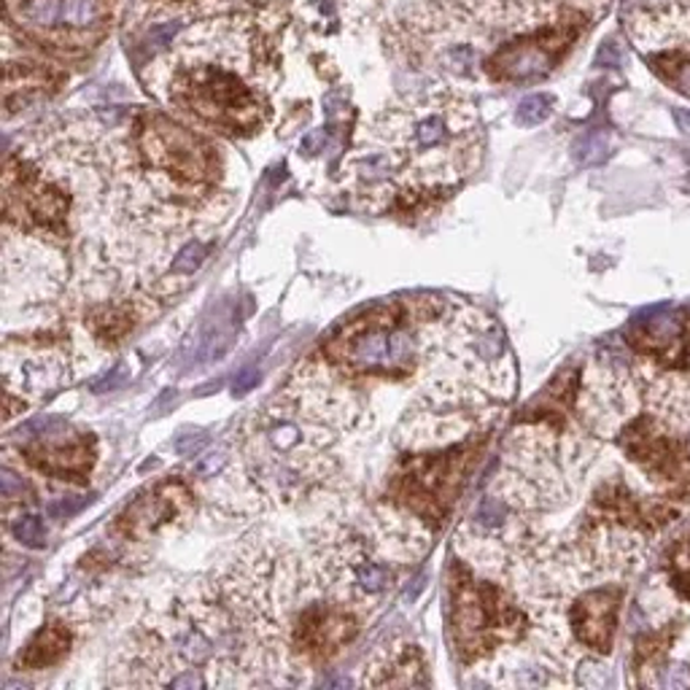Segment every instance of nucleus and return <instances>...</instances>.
Instances as JSON below:
<instances>
[{"mask_svg":"<svg viewBox=\"0 0 690 690\" xmlns=\"http://www.w3.org/2000/svg\"><path fill=\"white\" fill-rule=\"evenodd\" d=\"M0 483H3L5 502H11V499H22L25 493H30L25 480H22L16 472H11V469H3V475H0Z\"/></svg>","mask_w":690,"mask_h":690,"instance_id":"27","label":"nucleus"},{"mask_svg":"<svg viewBox=\"0 0 690 690\" xmlns=\"http://www.w3.org/2000/svg\"><path fill=\"white\" fill-rule=\"evenodd\" d=\"M208 254H211V243L205 241H189L187 246L181 248V252L176 254L170 261V276L172 278H187V276H194V272L200 270L202 261L208 259Z\"/></svg>","mask_w":690,"mask_h":690,"instance_id":"23","label":"nucleus"},{"mask_svg":"<svg viewBox=\"0 0 690 690\" xmlns=\"http://www.w3.org/2000/svg\"><path fill=\"white\" fill-rule=\"evenodd\" d=\"M597 454V437L577 419L521 421L508 439L493 493L518 515L553 513L580 493Z\"/></svg>","mask_w":690,"mask_h":690,"instance_id":"5","label":"nucleus"},{"mask_svg":"<svg viewBox=\"0 0 690 690\" xmlns=\"http://www.w3.org/2000/svg\"><path fill=\"white\" fill-rule=\"evenodd\" d=\"M168 3H183V0H168Z\"/></svg>","mask_w":690,"mask_h":690,"instance_id":"33","label":"nucleus"},{"mask_svg":"<svg viewBox=\"0 0 690 690\" xmlns=\"http://www.w3.org/2000/svg\"><path fill=\"white\" fill-rule=\"evenodd\" d=\"M626 602V582L604 580L580 588L561 602L564 634L575 658H604L615 647L621 610Z\"/></svg>","mask_w":690,"mask_h":690,"instance_id":"12","label":"nucleus"},{"mask_svg":"<svg viewBox=\"0 0 690 690\" xmlns=\"http://www.w3.org/2000/svg\"><path fill=\"white\" fill-rule=\"evenodd\" d=\"M70 341L63 326L35 330L30 335L5 337L3 367L5 394L44 400L63 389L74 375Z\"/></svg>","mask_w":690,"mask_h":690,"instance_id":"10","label":"nucleus"},{"mask_svg":"<svg viewBox=\"0 0 690 690\" xmlns=\"http://www.w3.org/2000/svg\"><path fill=\"white\" fill-rule=\"evenodd\" d=\"M450 645L461 664L497 661L532 636V615L508 580L456 558L450 567Z\"/></svg>","mask_w":690,"mask_h":690,"instance_id":"6","label":"nucleus"},{"mask_svg":"<svg viewBox=\"0 0 690 690\" xmlns=\"http://www.w3.org/2000/svg\"><path fill=\"white\" fill-rule=\"evenodd\" d=\"M626 27L642 55L690 52V0H632Z\"/></svg>","mask_w":690,"mask_h":690,"instance_id":"16","label":"nucleus"},{"mask_svg":"<svg viewBox=\"0 0 690 690\" xmlns=\"http://www.w3.org/2000/svg\"><path fill=\"white\" fill-rule=\"evenodd\" d=\"M483 437L486 434L475 432L456 443L404 448L389 480L386 510L426 532H437L459 497L469 464L478 456Z\"/></svg>","mask_w":690,"mask_h":690,"instance_id":"7","label":"nucleus"},{"mask_svg":"<svg viewBox=\"0 0 690 690\" xmlns=\"http://www.w3.org/2000/svg\"><path fill=\"white\" fill-rule=\"evenodd\" d=\"M59 434V432H55ZM49 437L35 439L22 450V459L35 472H44L49 478L70 480V483H85L98 461V439L89 432H70L68 439Z\"/></svg>","mask_w":690,"mask_h":690,"instance_id":"18","label":"nucleus"},{"mask_svg":"<svg viewBox=\"0 0 690 690\" xmlns=\"http://www.w3.org/2000/svg\"><path fill=\"white\" fill-rule=\"evenodd\" d=\"M489 41L491 30L480 25L464 0H426L404 11L391 30V44L413 68L456 76L472 74L478 65L483 68Z\"/></svg>","mask_w":690,"mask_h":690,"instance_id":"8","label":"nucleus"},{"mask_svg":"<svg viewBox=\"0 0 690 690\" xmlns=\"http://www.w3.org/2000/svg\"><path fill=\"white\" fill-rule=\"evenodd\" d=\"M480 25L493 33H534L567 20H593L606 0H464Z\"/></svg>","mask_w":690,"mask_h":690,"instance_id":"14","label":"nucleus"},{"mask_svg":"<svg viewBox=\"0 0 690 690\" xmlns=\"http://www.w3.org/2000/svg\"><path fill=\"white\" fill-rule=\"evenodd\" d=\"M59 85V74L52 68H44V63H14L11 57H5V114H14L16 105H25L30 100L46 98L49 92H55Z\"/></svg>","mask_w":690,"mask_h":690,"instance_id":"20","label":"nucleus"},{"mask_svg":"<svg viewBox=\"0 0 690 690\" xmlns=\"http://www.w3.org/2000/svg\"><path fill=\"white\" fill-rule=\"evenodd\" d=\"M278 63L257 16H222L189 27L146 76L165 103L216 133L248 138L270 116Z\"/></svg>","mask_w":690,"mask_h":690,"instance_id":"1","label":"nucleus"},{"mask_svg":"<svg viewBox=\"0 0 690 690\" xmlns=\"http://www.w3.org/2000/svg\"><path fill=\"white\" fill-rule=\"evenodd\" d=\"M553 109H556V98H553V94L545 92L528 94V98H523L521 105H518L515 119L523 127H537V124H543L545 119L553 114Z\"/></svg>","mask_w":690,"mask_h":690,"instance_id":"24","label":"nucleus"},{"mask_svg":"<svg viewBox=\"0 0 690 690\" xmlns=\"http://www.w3.org/2000/svg\"><path fill=\"white\" fill-rule=\"evenodd\" d=\"M194 513V491L187 480L168 478L154 483L152 489L141 491L127 508L122 510L114 523V532L124 539L146 543L159 532L178 526Z\"/></svg>","mask_w":690,"mask_h":690,"instance_id":"15","label":"nucleus"},{"mask_svg":"<svg viewBox=\"0 0 690 690\" xmlns=\"http://www.w3.org/2000/svg\"><path fill=\"white\" fill-rule=\"evenodd\" d=\"M580 154H577V159H580L582 165H593V163H602L604 159V138H586L580 146Z\"/></svg>","mask_w":690,"mask_h":690,"instance_id":"28","label":"nucleus"},{"mask_svg":"<svg viewBox=\"0 0 690 690\" xmlns=\"http://www.w3.org/2000/svg\"><path fill=\"white\" fill-rule=\"evenodd\" d=\"M85 504H89V497H59L55 499V502L46 504V513H49V518H57V521H63V518H70L79 513Z\"/></svg>","mask_w":690,"mask_h":690,"instance_id":"26","label":"nucleus"},{"mask_svg":"<svg viewBox=\"0 0 690 690\" xmlns=\"http://www.w3.org/2000/svg\"><path fill=\"white\" fill-rule=\"evenodd\" d=\"M208 445V434L205 432H189V434H181V437L176 439V450L181 456H192V454H200L202 448Z\"/></svg>","mask_w":690,"mask_h":690,"instance_id":"29","label":"nucleus"},{"mask_svg":"<svg viewBox=\"0 0 690 690\" xmlns=\"http://www.w3.org/2000/svg\"><path fill=\"white\" fill-rule=\"evenodd\" d=\"M586 25H591V20H567L534 33L513 35L486 57L483 70L499 85H528L545 79L561 65Z\"/></svg>","mask_w":690,"mask_h":690,"instance_id":"11","label":"nucleus"},{"mask_svg":"<svg viewBox=\"0 0 690 690\" xmlns=\"http://www.w3.org/2000/svg\"><path fill=\"white\" fill-rule=\"evenodd\" d=\"M74 647V626L65 621H49L30 636L25 650L16 656L20 671H41L57 666Z\"/></svg>","mask_w":690,"mask_h":690,"instance_id":"21","label":"nucleus"},{"mask_svg":"<svg viewBox=\"0 0 690 690\" xmlns=\"http://www.w3.org/2000/svg\"><path fill=\"white\" fill-rule=\"evenodd\" d=\"M448 300L439 294H404L343 321L321 341L319 356L350 383L402 380L424 367L434 321Z\"/></svg>","mask_w":690,"mask_h":690,"instance_id":"4","label":"nucleus"},{"mask_svg":"<svg viewBox=\"0 0 690 690\" xmlns=\"http://www.w3.org/2000/svg\"><path fill=\"white\" fill-rule=\"evenodd\" d=\"M677 122L682 124V130H688V133H690V116H688V114H682V111H677Z\"/></svg>","mask_w":690,"mask_h":690,"instance_id":"32","label":"nucleus"},{"mask_svg":"<svg viewBox=\"0 0 690 690\" xmlns=\"http://www.w3.org/2000/svg\"><path fill=\"white\" fill-rule=\"evenodd\" d=\"M361 610L337 599L319 597L302 604L291 621V656L297 664H326L359 636Z\"/></svg>","mask_w":690,"mask_h":690,"instance_id":"13","label":"nucleus"},{"mask_svg":"<svg viewBox=\"0 0 690 690\" xmlns=\"http://www.w3.org/2000/svg\"><path fill=\"white\" fill-rule=\"evenodd\" d=\"M237 335V321L230 305H224L216 313V319H208L205 326L200 330L198 345H194V361H213L222 359L232 348Z\"/></svg>","mask_w":690,"mask_h":690,"instance_id":"22","label":"nucleus"},{"mask_svg":"<svg viewBox=\"0 0 690 690\" xmlns=\"http://www.w3.org/2000/svg\"><path fill=\"white\" fill-rule=\"evenodd\" d=\"M337 437L341 434L297 413L278 394L246 426L235 464V489L257 508L300 502L335 475L332 445Z\"/></svg>","mask_w":690,"mask_h":690,"instance_id":"3","label":"nucleus"},{"mask_svg":"<svg viewBox=\"0 0 690 690\" xmlns=\"http://www.w3.org/2000/svg\"><path fill=\"white\" fill-rule=\"evenodd\" d=\"M361 686L370 688H410V686H430L426 677L424 653L415 642L400 639L386 645L372 656V661L365 666Z\"/></svg>","mask_w":690,"mask_h":690,"instance_id":"19","label":"nucleus"},{"mask_svg":"<svg viewBox=\"0 0 690 690\" xmlns=\"http://www.w3.org/2000/svg\"><path fill=\"white\" fill-rule=\"evenodd\" d=\"M124 378H127V365H116L114 370H111V375H105L103 380H98V383H94V391L119 389V386L124 383Z\"/></svg>","mask_w":690,"mask_h":690,"instance_id":"30","label":"nucleus"},{"mask_svg":"<svg viewBox=\"0 0 690 690\" xmlns=\"http://www.w3.org/2000/svg\"><path fill=\"white\" fill-rule=\"evenodd\" d=\"M116 0H5V27L55 49H89L109 35Z\"/></svg>","mask_w":690,"mask_h":690,"instance_id":"9","label":"nucleus"},{"mask_svg":"<svg viewBox=\"0 0 690 690\" xmlns=\"http://www.w3.org/2000/svg\"><path fill=\"white\" fill-rule=\"evenodd\" d=\"M163 305L165 297L146 287L124 291V294H111L109 300H98L87 308L85 326L100 348H116L144 321L159 316Z\"/></svg>","mask_w":690,"mask_h":690,"instance_id":"17","label":"nucleus"},{"mask_svg":"<svg viewBox=\"0 0 690 690\" xmlns=\"http://www.w3.org/2000/svg\"><path fill=\"white\" fill-rule=\"evenodd\" d=\"M11 534L20 545L25 547H44L46 545V528L38 515H20L11 521Z\"/></svg>","mask_w":690,"mask_h":690,"instance_id":"25","label":"nucleus"},{"mask_svg":"<svg viewBox=\"0 0 690 690\" xmlns=\"http://www.w3.org/2000/svg\"><path fill=\"white\" fill-rule=\"evenodd\" d=\"M257 383H259V370L257 367H246V370L235 378V394H246V391H252Z\"/></svg>","mask_w":690,"mask_h":690,"instance_id":"31","label":"nucleus"},{"mask_svg":"<svg viewBox=\"0 0 690 690\" xmlns=\"http://www.w3.org/2000/svg\"><path fill=\"white\" fill-rule=\"evenodd\" d=\"M361 135L394 154L400 163V189L419 187L450 194L480 163L478 111L454 92L394 100Z\"/></svg>","mask_w":690,"mask_h":690,"instance_id":"2","label":"nucleus"}]
</instances>
